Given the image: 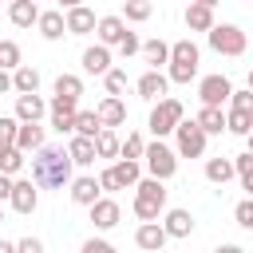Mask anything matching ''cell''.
Instances as JSON below:
<instances>
[{"mask_svg": "<svg viewBox=\"0 0 253 253\" xmlns=\"http://www.w3.org/2000/svg\"><path fill=\"white\" fill-rule=\"evenodd\" d=\"M95 32H99V43L103 47H119L123 36H126V24H123V16H99Z\"/></svg>", "mask_w": 253, "mask_h": 253, "instance_id": "cell-17", "label": "cell"}, {"mask_svg": "<svg viewBox=\"0 0 253 253\" xmlns=\"http://www.w3.org/2000/svg\"><path fill=\"white\" fill-rule=\"evenodd\" d=\"M138 55H142V59L150 63V71H158L162 63H170V43H162V40H146Z\"/></svg>", "mask_w": 253, "mask_h": 253, "instance_id": "cell-29", "label": "cell"}, {"mask_svg": "<svg viewBox=\"0 0 253 253\" xmlns=\"http://www.w3.org/2000/svg\"><path fill=\"white\" fill-rule=\"evenodd\" d=\"M233 217H237V225H241V229H253V198L237 202V206H233Z\"/></svg>", "mask_w": 253, "mask_h": 253, "instance_id": "cell-42", "label": "cell"}, {"mask_svg": "<svg viewBox=\"0 0 253 253\" xmlns=\"http://www.w3.org/2000/svg\"><path fill=\"white\" fill-rule=\"evenodd\" d=\"M8 206H12L16 213H32V210L40 206V186H36L32 178L12 182V198H8Z\"/></svg>", "mask_w": 253, "mask_h": 253, "instance_id": "cell-10", "label": "cell"}, {"mask_svg": "<svg viewBox=\"0 0 253 253\" xmlns=\"http://www.w3.org/2000/svg\"><path fill=\"white\" fill-rule=\"evenodd\" d=\"M119 217H123V210H119L115 198H99V202L91 206V221H95V229H115Z\"/></svg>", "mask_w": 253, "mask_h": 253, "instance_id": "cell-18", "label": "cell"}, {"mask_svg": "<svg viewBox=\"0 0 253 253\" xmlns=\"http://www.w3.org/2000/svg\"><path fill=\"white\" fill-rule=\"evenodd\" d=\"M174 138H178V158H202L206 154V134L198 130V123L194 119H182L178 123V130H174Z\"/></svg>", "mask_w": 253, "mask_h": 253, "instance_id": "cell-7", "label": "cell"}, {"mask_svg": "<svg viewBox=\"0 0 253 253\" xmlns=\"http://www.w3.org/2000/svg\"><path fill=\"white\" fill-rule=\"evenodd\" d=\"M111 174L119 178L123 190H126V186H138V182H142V162H126V158H119V162H111Z\"/></svg>", "mask_w": 253, "mask_h": 253, "instance_id": "cell-28", "label": "cell"}, {"mask_svg": "<svg viewBox=\"0 0 253 253\" xmlns=\"http://www.w3.org/2000/svg\"><path fill=\"white\" fill-rule=\"evenodd\" d=\"M138 194H134V217L146 225V221H158V213L166 210V186L162 182H154V178H142L138 186H134Z\"/></svg>", "mask_w": 253, "mask_h": 253, "instance_id": "cell-3", "label": "cell"}, {"mask_svg": "<svg viewBox=\"0 0 253 253\" xmlns=\"http://www.w3.org/2000/svg\"><path fill=\"white\" fill-rule=\"evenodd\" d=\"M24 162H28V158H24V154H20L16 146H8V150H0V174H4V178H12V174H20V170H24Z\"/></svg>", "mask_w": 253, "mask_h": 253, "instance_id": "cell-34", "label": "cell"}, {"mask_svg": "<svg viewBox=\"0 0 253 253\" xmlns=\"http://www.w3.org/2000/svg\"><path fill=\"white\" fill-rule=\"evenodd\" d=\"M119 150H123V138L115 130H99L95 134V158H119Z\"/></svg>", "mask_w": 253, "mask_h": 253, "instance_id": "cell-30", "label": "cell"}, {"mask_svg": "<svg viewBox=\"0 0 253 253\" xmlns=\"http://www.w3.org/2000/svg\"><path fill=\"white\" fill-rule=\"evenodd\" d=\"M79 253H119L111 241H103V237H91V241H83V249Z\"/></svg>", "mask_w": 253, "mask_h": 253, "instance_id": "cell-44", "label": "cell"}, {"mask_svg": "<svg viewBox=\"0 0 253 253\" xmlns=\"http://www.w3.org/2000/svg\"><path fill=\"white\" fill-rule=\"evenodd\" d=\"M119 154H123V158H126V162H138V158H142V154H146V138H142V134H138V130H130V134H126V142H123V150H119Z\"/></svg>", "mask_w": 253, "mask_h": 253, "instance_id": "cell-38", "label": "cell"}, {"mask_svg": "<svg viewBox=\"0 0 253 253\" xmlns=\"http://www.w3.org/2000/svg\"><path fill=\"white\" fill-rule=\"evenodd\" d=\"M245 32L237 28V24H213L210 28V47L217 51V55H241L245 51Z\"/></svg>", "mask_w": 253, "mask_h": 253, "instance_id": "cell-6", "label": "cell"}, {"mask_svg": "<svg viewBox=\"0 0 253 253\" xmlns=\"http://www.w3.org/2000/svg\"><path fill=\"white\" fill-rule=\"evenodd\" d=\"M186 28L210 36V28H213V0H198V4H190V8H186Z\"/></svg>", "mask_w": 253, "mask_h": 253, "instance_id": "cell-16", "label": "cell"}, {"mask_svg": "<svg viewBox=\"0 0 253 253\" xmlns=\"http://www.w3.org/2000/svg\"><path fill=\"white\" fill-rule=\"evenodd\" d=\"M225 130L245 138V134L253 130V115H245V111H229V115H225Z\"/></svg>", "mask_w": 253, "mask_h": 253, "instance_id": "cell-37", "label": "cell"}, {"mask_svg": "<svg viewBox=\"0 0 253 253\" xmlns=\"http://www.w3.org/2000/svg\"><path fill=\"white\" fill-rule=\"evenodd\" d=\"M186 119V107L178 103V99H162V103H154V111H150V119H146V126H150V134H154V142H162L166 134H174L178 130V123Z\"/></svg>", "mask_w": 253, "mask_h": 253, "instance_id": "cell-4", "label": "cell"}, {"mask_svg": "<svg viewBox=\"0 0 253 253\" xmlns=\"http://www.w3.org/2000/svg\"><path fill=\"white\" fill-rule=\"evenodd\" d=\"M43 146V126L40 123H20V130H16V150L20 154H36Z\"/></svg>", "mask_w": 253, "mask_h": 253, "instance_id": "cell-23", "label": "cell"}, {"mask_svg": "<svg viewBox=\"0 0 253 253\" xmlns=\"http://www.w3.org/2000/svg\"><path fill=\"white\" fill-rule=\"evenodd\" d=\"M32 182L40 190H63L71 186V158L67 146H40L32 154Z\"/></svg>", "mask_w": 253, "mask_h": 253, "instance_id": "cell-1", "label": "cell"}, {"mask_svg": "<svg viewBox=\"0 0 253 253\" xmlns=\"http://www.w3.org/2000/svg\"><path fill=\"white\" fill-rule=\"evenodd\" d=\"M249 91H253V71H249Z\"/></svg>", "mask_w": 253, "mask_h": 253, "instance_id": "cell-53", "label": "cell"}, {"mask_svg": "<svg viewBox=\"0 0 253 253\" xmlns=\"http://www.w3.org/2000/svg\"><path fill=\"white\" fill-rule=\"evenodd\" d=\"M12 91H16V95H36V91H40V71H36L32 63H20V67L12 71Z\"/></svg>", "mask_w": 253, "mask_h": 253, "instance_id": "cell-25", "label": "cell"}, {"mask_svg": "<svg viewBox=\"0 0 253 253\" xmlns=\"http://www.w3.org/2000/svg\"><path fill=\"white\" fill-rule=\"evenodd\" d=\"M198 59H202V51H198L194 40H178V43H170V67H166V79H170V83H190V79L198 75Z\"/></svg>", "mask_w": 253, "mask_h": 253, "instance_id": "cell-2", "label": "cell"}, {"mask_svg": "<svg viewBox=\"0 0 253 253\" xmlns=\"http://www.w3.org/2000/svg\"><path fill=\"white\" fill-rule=\"evenodd\" d=\"M55 95L79 103V95H83V79H79V75H59V79H55Z\"/></svg>", "mask_w": 253, "mask_h": 253, "instance_id": "cell-33", "label": "cell"}, {"mask_svg": "<svg viewBox=\"0 0 253 253\" xmlns=\"http://www.w3.org/2000/svg\"><path fill=\"white\" fill-rule=\"evenodd\" d=\"M63 24H67V36H87V32H95V12L87 8V4H67V12H63Z\"/></svg>", "mask_w": 253, "mask_h": 253, "instance_id": "cell-11", "label": "cell"}, {"mask_svg": "<svg viewBox=\"0 0 253 253\" xmlns=\"http://www.w3.org/2000/svg\"><path fill=\"white\" fill-rule=\"evenodd\" d=\"M83 71L87 75H107L111 71V47H103V43L83 47Z\"/></svg>", "mask_w": 253, "mask_h": 253, "instance_id": "cell-22", "label": "cell"}, {"mask_svg": "<svg viewBox=\"0 0 253 253\" xmlns=\"http://www.w3.org/2000/svg\"><path fill=\"white\" fill-rule=\"evenodd\" d=\"M95 115H99V126H103V130H115V126H123V123H126V103L107 95V99L95 107Z\"/></svg>", "mask_w": 253, "mask_h": 253, "instance_id": "cell-13", "label": "cell"}, {"mask_svg": "<svg viewBox=\"0 0 253 253\" xmlns=\"http://www.w3.org/2000/svg\"><path fill=\"white\" fill-rule=\"evenodd\" d=\"M16 130H20V123H16V115H0V150H8V146H16Z\"/></svg>", "mask_w": 253, "mask_h": 253, "instance_id": "cell-40", "label": "cell"}, {"mask_svg": "<svg viewBox=\"0 0 253 253\" xmlns=\"http://www.w3.org/2000/svg\"><path fill=\"white\" fill-rule=\"evenodd\" d=\"M4 91H12V75H8V71H0V95H4Z\"/></svg>", "mask_w": 253, "mask_h": 253, "instance_id": "cell-49", "label": "cell"}, {"mask_svg": "<svg viewBox=\"0 0 253 253\" xmlns=\"http://www.w3.org/2000/svg\"><path fill=\"white\" fill-rule=\"evenodd\" d=\"M16 253H43V241L40 237H24V241H16Z\"/></svg>", "mask_w": 253, "mask_h": 253, "instance_id": "cell-47", "label": "cell"}, {"mask_svg": "<svg viewBox=\"0 0 253 253\" xmlns=\"http://www.w3.org/2000/svg\"><path fill=\"white\" fill-rule=\"evenodd\" d=\"M47 111H51V126H55L59 134H71L75 115H79V103H75V99H59V95H51Z\"/></svg>", "mask_w": 253, "mask_h": 253, "instance_id": "cell-9", "label": "cell"}, {"mask_svg": "<svg viewBox=\"0 0 253 253\" xmlns=\"http://www.w3.org/2000/svg\"><path fill=\"white\" fill-rule=\"evenodd\" d=\"M119 51H123V55H134V51H142V40H138L134 32H126L123 43H119Z\"/></svg>", "mask_w": 253, "mask_h": 253, "instance_id": "cell-46", "label": "cell"}, {"mask_svg": "<svg viewBox=\"0 0 253 253\" xmlns=\"http://www.w3.org/2000/svg\"><path fill=\"white\" fill-rule=\"evenodd\" d=\"M103 126H99V115L95 111H79L75 115V126H71V134H79V138H91L95 142V134H99Z\"/></svg>", "mask_w": 253, "mask_h": 253, "instance_id": "cell-32", "label": "cell"}, {"mask_svg": "<svg viewBox=\"0 0 253 253\" xmlns=\"http://www.w3.org/2000/svg\"><path fill=\"white\" fill-rule=\"evenodd\" d=\"M99 198H103V190H99V182H95L91 174L71 178V202H75V206H87V210H91Z\"/></svg>", "mask_w": 253, "mask_h": 253, "instance_id": "cell-14", "label": "cell"}, {"mask_svg": "<svg viewBox=\"0 0 253 253\" xmlns=\"http://www.w3.org/2000/svg\"><path fill=\"white\" fill-rule=\"evenodd\" d=\"M166 87H170V79H166L162 71H146V75H142V79L134 83L138 99H146V103H154V99L162 103V99H166Z\"/></svg>", "mask_w": 253, "mask_h": 253, "instance_id": "cell-12", "label": "cell"}, {"mask_svg": "<svg viewBox=\"0 0 253 253\" xmlns=\"http://www.w3.org/2000/svg\"><path fill=\"white\" fill-rule=\"evenodd\" d=\"M95 182H99V190H107V194H115V190H123V186H119V178L111 174V166H107V170H99V178H95Z\"/></svg>", "mask_w": 253, "mask_h": 253, "instance_id": "cell-45", "label": "cell"}, {"mask_svg": "<svg viewBox=\"0 0 253 253\" xmlns=\"http://www.w3.org/2000/svg\"><path fill=\"white\" fill-rule=\"evenodd\" d=\"M206 178H210L213 186H225L229 178H237V174H233V158H210V162H206Z\"/></svg>", "mask_w": 253, "mask_h": 253, "instance_id": "cell-31", "label": "cell"}, {"mask_svg": "<svg viewBox=\"0 0 253 253\" xmlns=\"http://www.w3.org/2000/svg\"><path fill=\"white\" fill-rule=\"evenodd\" d=\"M229 95H233V83H229L225 75H206V79L198 83L202 107H217V111H221V103H229Z\"/></svg>", "mask_w": 253, "mask_h": 253, "instance_id": "cell-8", "label": "cell"}, {"mask_svg": "<svg viewBox=\"0 0 253 253\" xmlns=\"http://www.w3.org/2000/svg\"><path fill=\"white\" fill-rule=\"evenodd\" d=\"M0 221H4V206H0Z\"/></svg>", "mask_w": 253, "mask_h": 253, "instance_id": "cell-54", "label": "cell"}, {"mask_svg": "<svg viewBox=\"0 0 253 253\" xmlns=\"http://www.w3.org/2000/svg\"><path fill=\"white\" fill-rule=\"evenodd\" d=\"M245 154H253V130L245 134Z\"/></svg>", "mask_w": 253, "mask_h": 253, "instance_id": "cell-52", "label": "cell"}, {"mask_svg": "<svg viewBox=\"0 0 253 253\" xmlns=\"http://www.w3.org/2000/svg\"><path fill=\"white\" fill-rule=\"evenodd\" d=\"M213 253H245V249H241V245H217Z\"/></svg>", "mask_w": 253, "mask_h": 253, "instance_id": "cell-50", "label": "cell"}, {"mask_svg": "<svg viewBox=\"0 0 253 253\" xmlns=\"http://www.w3.org/2000/svg\"><path fill=\"white\" fill-rule=\"evenodd\" d=\"M67 158H71V166H95V142L71 134V142H67Z\"/></svg>", "mask_w": 253, "mask_h": 253, "instance_id": "cell-26", "label": "cell"}, {"mask_svg": "<svg viewBox=\"0 0 253 253\" xmlns=\"http://www.w3.org/2000/svg\"><path fill=\"white\" fill-rule=\"evenodd\" d=\"M229 111H245V115H253V91H233V95H229Z\"/></svg>", "mask_w": 253, "mask_h": 253, "instance_id": "cell-43", "label": "cell"}, {"mask_svg": "<svg viewBox=\"0 0 253 253\" xmlns=\"http://www.w3.org/2000/svg\"><path fill=\"white\" fill-rule=\"evenodd\" d=\"M36 28H40V36H43V40H63V36H67V24H63V12H59V8L40 12Z\"/></svg>", "mask_w": 253, "mask_h": 253, "instance_id": "cell-21", "label": "cell"}, {"mask_svg": "<svg viewBox=\"0 0 253 253\" xmlns=\"http://www.w3.org/2000/svg\"><path fill=\"white\" fill-rule=\"evenodd\" d=\"M8 198H12V178H4V174H0V206H4Z\"/></svg>", "mask_w": 253, "mask_h": 253, "instance_id": "cell-48", "label": "cell"}, {"mask_svg": "<svg viewBox=\"0 0 253 253\" xmlns=\"http://www.w3.org/2000/svg\"><path fill=\"white\" fill-rule=\"evenodd\" d=\"M166 241H170V237H166V229H162L158 221H146V225L134 229V245H138L142 253H158Z\"/></svg>", "mask_w": 253, "mask_h": 253, "instance_id": "cell-15", "label": "cell"}, {"mask_svg": "<svg viewBox=\"0 0 253 253\" xmlns=\"http://www.w3.org/2000/svg\"><path fill=\"white\" fill-rule=\"evenodd\" d=\"M150 12H154V8H150L146 0H126V4H123V24H126V20L142 24V20H150Z\"/></svg>", "mask_w": 253, "mask_h": 253, "instance_id": "cell-39", "label": "cell"}, {"mask_svg": "<svg viewBox=\"0 0 253 253\" xmlns=\"http://www.w3.org/2000/svg\"><path fill=\"white\" fill-rule=\"evenodd\" d=\"M233 174L241 178V190H249V198H253V154H237L233 158Z\"/></svg>", "mask_w": 253, "mask_h": 253, "instance_id": "cell-36", "label": "cell"}, {"mask_svg": "<svg viewBox=\"0 0 253 253\" xmlns=\"http://www.w3.org/2000/svg\"><path fill=\"white\" fill-rule=\"evenodd\" d=\"M8 20H12L16 28H32V24L40 20V4H36V0H12V4H8Z\"/></svg>", "mask_w": 253, "mask_h": 253, "instance_id": "cell-24", "label": "cell"}, {"mask_svg": "<svg viewBox=\"0 0 253 253\" xmlns=\"http://www.w3.org/2000/svg\"><path fill=\"white\" fill-rule=\"evenodd\" d=\"M142 162H146V170H150V178H154V182H166V178H174V174H178V154H174L166 142H146Z\"/></svg>", "mask_w": 253, "mask_h": 253, "instance_id": "cell-5", "label": "cell"}, {"mask_svg": "<svg viewBox=\"0 0 253 253\" xmlns=\"http://www.w3.org/2000/svg\"><path fill=\"white\" fill-rule=\"evenodd\" d=\"M47 115V103L40 95H16V123H40Z\"/></svg>", "mask_w": 253, "mask_h": 253, "instance_id": "cell-19", "label": "cell"}, {"mask_svg": "<svg viewBox=\"0 0 253 253\" xmlns=\"http://www.w3.org/2000/svg\"><path fill=\"white\" fill-rule=\"evenodd\" d=\"M103 83H107V95H111V99H119V91L126 87V71H119V67H111V71L103 75Z\"/></svg>", "mask_w": 253, "mask_h": 253, "instance_id": "cell-41", "label": "cell"}, {"mask_svg": "<svg viewBox=\"0 0 253 253\" xmlns=\"http://www.w3.org/2000/svg\"><path fill=\"white\" fill-rule=\"evenodd\" d=\"M194 123H198V130L210 138V134H221L225 130V115L217 111V107H202L198 115H194Z\"/></svg>", "mask_w": 253, "mask_h": 253, "instance_id": "cell-27", "label": "cell"}, {"mask_svg": "<svg viewBox=\"0 0 253 253\" xmlns=\"http://www.w3.org/2000/svg\"><path fill=\"white\" fill-rule=\"evenodd\" d=\"M20 67V43L16 40H0V71H16Z\"/></svg>", "mask_w": 253, "mask_h": 253, "instance_id": "cell-35", "label": "cell"}, {"mask_svg": "<svg viewBox=\"0 0 253 253\" xmlns=\"http://www.w3.org/2000/svg\"><path fill=\"white\" fill-rule=\"evenodd\" d=\"M166 237H190L194 233V213L190 210H166V221H158Z\"/></svg>", "mask_w": 253, "mask_h": 253, "instance_id": "cell-20", "label": "cell"}, {"mask_svg": "<svg viewBox=\"0 0 253 253\" xmlns=\"http://www.w3.org/2000/svg\"><path fill=\"white\" fill-rule=\"evenodd\" d=\"M0 253H16V241H4L0 237Z\"/></svg>", "mask_w": 253, "mask_h": 253, "instance_id": "cell-51", "label": "cell"}]
</instances>
